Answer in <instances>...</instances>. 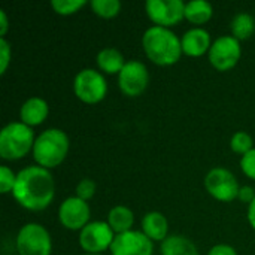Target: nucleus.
Wrapping results in <instances>:
<instances>
[{"label": "nucleus", "instance_id": "7c9ffc66", "mask_svg": "<svg viewBox=\"0 0 255 255\" xmlns=\"http://www.w3.org/2000/svg\"><path fill=\"white\" fill-rule=\"evenodd\" d=\"M7 31V18L4 10H0V36H4Z\"/></svg>", "mask_w": 255, "mask_h": 255}, {"label": "nucleus", "instance_id": "b1692460", "mask_svg": "<svg viewBox=\"0 0 255 255\" xmlns=\"http://www.w3.org/2000/svg\"><path fill=\"white\" fill-rule=\"evenodd\" d=\"M52 7L60 15H72L85 6V0H52Z\"/></svg>", "mask_w": 255, "mask_h": 255}, {"label": "nucleus", "instance_id": "f257e3e1", "mask_svg": "<svg viewBox=\"0 0 255 255\" xmlns=\"http://www.w3.org/2000/svg\"><path fill=\"white\" fill-rule=\"evenodd\" d=\"M15 200L28 211H42L54 199V179L48 169L28 166L16 175L13 187Z\"/></svg>", "mask_w": 255, "mask_h": 255}, {"label": "nucleus", "instance_id": "7ed1b4c3", "mask_svg": "<svg viewBox=\"0 0 255 255\" xmlns=\"http://www.w3.org/2000/svg\"><path fill=\"white\" fill-rule=\"evenodd\" d=\"M69 137L63 130L48 128L42 131L34 142L33 157L40 167L49 169L58 166L67 155Z\"/></svg>", "mask_w": 255, "mask_h": 255}, {"label": "nucleus", "instance_id": "393cba45", "mask_svg": "<svg viewBox=\"0 0 255 255\" xmlns=\"http://www.w3.org/2000/svg\"><path fill=\"white\" fill-rule=\"evenodd\" d=\"M15 182H16V176L13 175V172L9 167L1 166L0 167V191L3 194L13 191Z\"/></svg>", "mask_w": 255, "mask_h": 255}, {"label": "nucleus", "instance_id": "f03ea898", "mask_svg": "<svg viewBox=\"0 0 255 255\" xmlns=\"http://www.w3.org/2000/svg\"><path fill=\"white\" fill-rule=\"evenodd\" d=\"M142 45L148 58L158 66L175 64L182 54V45L178 36L172 30L160 25H154L145 31Z\"/></svg>", "mask_w": 255, "mask_h": 255}, {"label": "nucleus", "instance_id": "c756f323", "mask_svg": "<svg viewBox=\"0 0 255 255\" xmlns=\"http://www.w3.org/2000/svg\"><path fill=\"white\" fill-rule=\"evenodd\" d=\"M208 255H238V254H236V251H235L232 247H229V245H217V247H214V248L209 251V254Z\"/></svg>", "mask_w": 255, "mask_h": 255}, {"label": "nucleus", "instance_id": "a878e982", "mask_svg": "<svg viewBox=\"0 0 255 255\" xmlns=\"http://www.w3.org/2000/svg\"><path fill=\"white\" fill-rule=\"evenodd\" d=\"M94 193H96V184L91 179H82L76 187V197H79L84 202L90 200L94 196Z\"/></svg>", "mask_w": 255, "mask_h": 255}, {"label": "nucleus", "instance_id": "c85d7f7f", "mask_svg": "<svg viewBox=\"0 0 255 255\" xmlns=\"http://www.w3.org/2000/svg\"><path fill=\"white\" fill-rule=\"evenodd\" d=\"M242 202L245 203H253V200L255 199V193L253 187H242L239 190V196H238Z\"/></svg>", "mask_w": 255, "mask_h": 255}, {"label": "nucleus", "instance_id": "f8f14e48", "mask_svg": "<svg viewBox=\"0 0 255 255\" xmlns=\"http://www.w3.org/2000/svg\"><path fill=\"white\" fill-rule=\"evenodd\" d=\"M112 255H152V241L143 232H127L117 235L112 245Z\"/></svg>", "mask_w": 255, "mask_h": 255}, {"label": "nucleus", "instance_id": "423d86ee", "mask_svg": "<svg viewBox=\"0 0 255 255\" xmlns=\"http://www.w3.org/2000/svg\"><path fill=\"white\" fill-rule=\"evenodd\" d=\"M73 90L79 100L93 105L105 99L108 91V84L103 75H100L94 69H84L75 76Z\"/></svg>", "mask_w": 255, "mask_h": 255}, {"label": "nucleus", "instance_id": "1a4fd4ad", "mask_svg": "<svg viewBox=\"0 0 255 255\" xmlns=\"http://www.w3.org/2000/svg\"><path fill=\"white\" fill-rule=\"evenodd\" d=\"M145 9L152 22L166 28L178 24L185 16L182 0H148Z\"/></svg>", "mask_w": 255, "mask_h": 255}, {"label": "nucleus", "instance_id": "473e14b6", "mask_svg": "<svg viewBox=\"0 0 255 255\" xmlns=\"http://www.w3.org/2000/svg\"><path fill=\"white\" fill-rule=\"evenodd\" d=\"M85 255H100V254H85Z\"/></svg>", "mask_w": 255, "mask_h": 255}, {"label": "nucleus", "instance_id": "6ab92c4d", "mask_svg": "<svg viewBox=\"0 0 255 255\" xmlns=\"http://www.w3.org/2000/svg\"><path fill=\"white\" fill-rule=\"evenodd\" d=\"M97 64H99V67L103 72H106L109 75L120 73L123 70V67L126 66L123 54L118 49H115V48H105V49H102L97 54Z\"/></svg>", "mask_w": 255, "mask_h": 255}, {"label": "nucleus", "instance_id": "f3484780", "mask_svg": "<svg viewBox=\"0 0 255 255\" xmlns=\"http://www.w3.org/2000/svg\"><path fill=\"white\" fill-rule=\"evenodd\" d=\"M161 255H199L196 245L185 236L173 235L163 241Z\"/></svg>", "mask_w": 255, "mask_h": 255}, {"label": "nucleus", "instance_id": "39448f33", "mask_svg": "<svg viewBox=\"0 0 255 255\" xmlns=\"http://www.w3.org/2000/svg\"><path fill=\"white\" fill-rule=\"evenodd\" d=\"M16 250L19 255H51V236L40 224H27L16 236Z\"/></svg>", "mask_w": 255, "mask_h": 255}, {"label": "nucleus", "instance_id": "aec40b11", "mask_svg": "<svg viewBox=\"0 0 255 255\" xmlns=\"http://www.w3.org/2000/svg\"><path fill=\"white\" fill-rule=\"evenodd\" d=\"M212 4L205 0H191L185 3V18L193 24H205L212 18Z\"/></svg>", "mask_w": 255, "mask_h": 255}, {"label": "nucleus", "instance_id": "dca6fc26", "mask_svg": "<svg viewBox=\"0 0 255 255\" xmlns=\"http://www.w3.org/2000/svg\"><path fill=\"white\" fill-rule=\"evenodd\" d=\"M169 224L163 214L148 212L142 220V232L151 241H164L167 236Z\"/></svg>", "mask_w": 255, "mask_h": 255}, {"label": "nucleus", "instance_id": "9d476101", "mask_svg": "<svg viewBox=\"0 0 255 255\" xmlns=\"http://www.w3.org/2000/svg\"><path fill=\"white\" fill-rule=\"evenodd\" d=\"M239 58L241 45L239 40L233 36L218 37L209 49V61L220 72H227L233 69L238 64Z\"/></svg>", "mask_w": 255, "mask_h": 255}, {"label": "nucleus", "instance_id": "9b49d317", "mask_svg": "<svg viewBox=\"0 0 255 255\" xmlns=\"http://www.w3.org/2000/svg\"><path fill=\"white\" fill-rule=\"evenodd\" d=\"M149 82V75L143 63L137 60L127 61L123 70L118 75V85L120 90L128 97L140 96Z\"/></svg>", "mask_w": 255, "mask_h": 255}, {"label": "nucleus", "instance_id": "412c9836", "mask_svg": "<svg viewBox=\"0 0 255 255\" xmlns=\"http://www.w3.org/2000/svg\"><path fill=\"white\" fill-rule=\"evenodd\" d=\"M255 31V21L250 13H239L232 21V33L238 40L251 37Z\"/></svg>", "mask_w": 255, "mask_h": 255}, {"label": "nucleus", "instance_id": "ddd939ff", "mask_svg": "<svg viewBox=\"0 0 255 255\" xmlns=\"http://www.w3.org/2000/svg\"><path fill=\"white\" fill-rule=\"evenodd\" d=\"M60 223L69 230H82L90 220V208L79 197L66 199L58 209Z\"/></svg>", "mask_w": 255, "mask_h": 255}, {"label": "nucleus", "instance_id": "cd10ccee", "mask_svg": "<svg viewBox=\"0 0 255 255\" xmlns=\"http://www.w3.org/2000/svg\"><path fill=\"white\" fill-rule=\"evenodd\" d=\"M0 73L3 75L7 69V64H9V60H10V48H9V43L1 37L0 39Z\"/></svg>", "mask_w": 255, "mask_h": 255}, {"label": "nucleus", "instance_id": "20e7f679", "mask_svg": "<svg viewBox=\"0 0 255 255\" xmlns=\"http://www.w3.org/2000/svg\"><path fill=\"white\" fill-rule=\"evenodd\" d=\"M33 130L22 123H10L0 133V155L4 160H18L34 146Z\"/></svg>", "mask_w": 255, "mask_h": 255}, {"label": "nucleus", "instance_id": "6e6552de", "mask_svg": "<svg viewBox=\"0 0 255 255\" xmlns=\"http://www.w3.org/2000/svg\"><path fill=\"white\" fill-rule=\"evenodd\" d=\"M114 239V230L103 221L88 223L79 233V245L88 254H100L112 245Z\"/></svg>", "mask_w": 255, "mask_h": 255}, {"label": "nucleus", "instance_id": "2f4dec72", "mask_svg": "<svg viewBox=\"0 0 255 255\" xmlns=\"http://www.w3.org/2000/svg\"><path fill=\"white\" fill-rule=\"evenodd\" d=\"M248 221L253 226V229H255V199L253 200V203H250L248 208Z\"/></svg>", "mask_w": 255, "mask_h": 255}, {"label": "nucleus", "instance_id": "5701e85b", "mask_svg": "<svg viewBox=\"0 0 255 255\" xmlns=\"http://www.w3.org/2000/svg\"><path fill=\"white\" fill-rule=\"evenodd\" d=\"M230 145H232V149L236 154H242V155H245L247 152H250L251 149H254L253 148V137L248 133H245V131L235 133L233 137H232Z\"/></svg>", "mask_w": 255, "mask_h": 255}, {"label": "nucleus", "instance_id": "4468645a", "mask_svg": "<svg viewBox=\"0 0 255 255\" xmlns=\"http://www.w3.org/2000/svg\"><path fill=\"white\" fill-rule=\"evenodd\" d=\"M181 45H182V52L190 57H200L212 46L209 33L200 27L188 30L182 36Z\"/></svg>", "mask_w": 255, "mask_h": 255}, {"label": "nucleus", "instance_id": "4be33fe9", "mask_svg": "<svg viewBox=\"0 0 255 255\" xmlns=\"http://www.w3.org/2000/svg\"><path fill=\"white\" fill-rule=\"evenodd\" d=\"M91 9L102 18H114L121 10L118 0H91Z\"/></svg>", "mask_w": 255, "mask_h": 255}, {"label": "nucleus", "instance_id": "0eeeda50", "mask_svg": "<svg viewBox=\"0 0 255 255\" xmlns=\"http://www.w3.org/2000/svg\"><path fill=\"white\" fill-rule=\"evenodd\" d=\"M205 187L208 193L220 202H233L241 190L235 175L223 167H215L206 175Z\"/></svg>", "mask_w": 255, "mask_h": 255}, {"label": "nucleus", "instance_id": "bb28decb", "mask_svg": "<svg viewBox=\"0 0 255 255\" xmlns=\"http://www.w3.org/2000/svg\"><path fill=\"white\" fill-rule=\"evenodd\" d=\"M241 167L244 170V173L254 179L255 181V148L251 149L250 152H247L245 155H242V160H241Z\"/></svg>", "mask_w": 255, "mask_h": 255}, {"label": "nucleus", "instance_id": "a211bd4d", "mask_svg": "<svg viewBox=\"0 0 255 255\" xmlns=\"http://www.w3.org/2000/svg\"><path fill=\"white\" fill-rule=\"evenodd\" d=\"M133 223H134L133 212L127 206H115L111 209V212L108 215V224L117 235L130 232Z\"/></svg>", "mask_w": 255, "mask_h": 255}, {"label": "nucleus", "instance_id": "2eb2a0df", "mask_svg": "<svg viewBox=\"0 0 255 255\" xmlns=\"http://www.w3.org/2000/svg\"><path fill=\"white\" fill-rule=\"evenodd\" d=\"M48 103L40 99V97H31L27 102H24V105L21 106L19 111V118L21 123L25 126H39L42 124L46 117H48Z\"/></svg>", "mask_w": 255, "mask_h": 255}]
</instances>
